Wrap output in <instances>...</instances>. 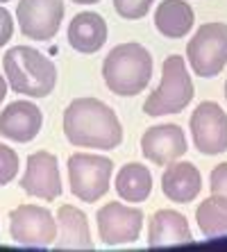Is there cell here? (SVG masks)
<instances>
[{
  "instance_id": "obj_1",
  "label": "cell",
  "mask_w": 227,
  "mask_h": 252,
  "mask_svg": "<svg viewBox=\"0 0 227 252\" xmlns=\"http://www.w3.org/2000/svg\"><path fill=\"white\" fill-rule=\"evenodd\" d=\"M64 134L77 148L114 150L123 141L116 112L98 98H77L64 112Z\"/></svg>"
},
{
  "instance_id": "obj_2",
  "label": "cell",
  "mask_w": 227,
  "mask_h": 252,
  "mask_svg": "<svg viewBox=\"0 0 227 252\" xmlns=\"http://www.w3.org/2000/svg\"><path fill=\"white\" fill-rule=\"evenodd\" d=\"M7 82L14 94H23L30 98H46L53 94L57 84V68L46 55L36 48L14 46L2 59Z\"/></svg>"
},
{
  "instance_id": "obj_3",
  "label": "cell",
  "mask_w": 227,
  "mask_h": 252,
  "mask_svg": "<svg viewBox=\"0 0 227 252\" xmlns=\"http://www.w3.org/2000/svg\"><path fill=\"white\" fill-rule=\"evenodd\" d=\"M102 77L111 94L130 98L150 84L152 57L141 43H121L102 62Z\"/></svg>"
},
{
  "instance_id": "obj_4",
  "label": "cell",
  "mask_w": 227,
  "mask_h": 252,
  "mask_svg": "<svg viewBox=\"0 0 227 252\" xmlns=\"http://www.w3.org/2000/svg\"><path fill=\"white\" fill-rule=\"evenodd\" d=\"M193 100V82L187 73L184 57L173 55L162 66V84L155 94L148 95L143 102V112L148 116H166V114H180L187 109Z\"/></svg>"
},
{
  "instance_id": "obj_5",
  "label": "cell",
  "mask_w": 227,
  "mask_h": 252,
  "mask_svg": "<svg viewBox=\"0 0 227 252\" xmlns=\"http://www.w3.org/2000/svg\"><path fill=\"white\" fill-rule=\"evenodd\" d=\"M111 164L109 157L102 155L75 153L68 159V180L70 193L82 202H96L109 191L111 180Z\"/></svg>"
},
{
  "instance_id": "obj_6",
  "label": "cell",
  "mask_w": 227,
  "mask_h": 252,
  "mask_svg": "<svg viewBox=\"0 0 227 252\" xmlns=\"http://www.w3.org/2000/svg\"><path fill=\"white\" fill-rule=\"evenodd\" d=\"M187 57L193 73L200 77H216L227 64V25L204 23L187 46Z\"/></svg>"
},
{
  "instance_id": "obj_7",
  "label": "cell",
  "mask_w": 227,
  "mask_h": 252,
  "mask_svg": "<svg viewBox=\"0 0 227 252\" xmlns=\"http://www.w3.org/2000/svg\"><path fill=\"white\" fill-rule=\"evenodd\" d=\"M9 234L28 248H46L57 239V220L46 207L21 205L9 214Z\"/></svg>"
},
{
  "instance_id": "obj_8",
  "label": "cell",
  "mask_w": 227,
  "mask_h": 252,
  "mask_svg": "<svg viewBox=\"0 0 227 252\" xmlns=\"http://www.w3.org/2000/svg\"><path fill=\"white\" fill-rule=\"evenodd\" d=\"M21 32L34 41H48L59 32L64 0H21L16 7Z\"/></svg>"
},
{
  "instance_id": "obj_9",
  "label": "cell",
  "mask_w": 227,
  "mask_h": 252,
  "mask_svg": "<svg viewBox=\"0 0 227 252\" xmlns=\"http://www.w3.org/2000/svg\"><path fill=\"white\" fill-rule=\"evenodd\" d=\"M98 234L107 246L134 243L141 234L143 211L136 207H125L121 202H107L98 209Z\"/></svg>"
},
{
  "instance_id": "obj_10",
  "label": "cell",
  "mask_w": 227,
  "mask_h": 252,
  "mask_svg": "<svg viewBox=\"0 0 227 252\" xmlns=\"http://www.w3.org/2000/svg\"><path fill=\"white\" fill-rule=\"evenodd\" d=\"M193 143L202 155L227 150V114L216 102H200L191 116Z\"/></svg>"
},
{
  "instance_id": "obj_11",
  "label": "cell",
  "mask_w": 227,
  "mask_h": 252,
  "mask_svg": "<svg viewBox=\"0 0 227 252\" xmlns=\"http://www.w3.org/2000/svg\"><path fill=\"white\" fill-rule=\"evenodd\" d=\"M21 187L32 198H41L46 202L57 200L62 195V175H59L57 157L46 150L30 155Z\"/></svg>"
},
{
  "instance_id": "obj_12",
  "label": "cell",
  "mask_w": 227,
  "mask_h": 252,
  "mask_svg": "<svg viewBox=\"0 0 227 252\" xmlns=\"http://www.w3.org/2000/svg\"><path fill=\"white\" fill-rule=\"evenodd\" d=\"M141 153L155 166H168L187 153V136L180 125H155L141 139Z\"/></svg>"
},
{
  "instance_id": "obj_13",
  "label": "cell",
  "mask_w": 227,
  "mask_h": 252,
  "mask_svg": "<svg viewBox=\"0 0 227 252\" xmlns=\"http://www.w3.org/2000/svg\"><path fill=\"white\" fill-rule=\"evenodd\" d=\"M43 114L30 100H16L0 112V134L16 143H28L41 132Z\"/></svg>"
},
{
  "instance_id": "obj_14",
  "label": "cell",
  "mask_w": 227,
  "mask_h": 252,
  "mask_svg": "<svg viewBox=\"0 0 227 252\" xmlns=\"http://www.w3.org/2000/svg\"><path fill=\"white\" fill-rule=\"evenodd\" d=\"M202 189V177L200 170L189 161H170L168 168L162 175V191L170 202L187 205L198 198Z\"/></svg>"
},
{
  "instance_id": "obj_15",
  "label": "cell",
  "mask_w": 227,
  "mask_h": 252,
  "mask_svg": "<svg viewBox=\"0 0 227 252\" xmlns=\"http://www.w3.org/2000/svg\"><path fill=\"white\" fill-rule=\"evenodd\" d=\"M191 229L187 218L180 211L162 209L150 218L148 227V246L150 248H166V246H182L191 243Z\"/></svg>"
},
{
  "instance_id": "obj_16",
  "label": "cell",
  "mask_w": 227,
  "mask_h": 252,
  "mask_svg": "<svg viewBox=\"0 0 227 252\" xmlns=\"http://www.w3.org/2000/svg\"><path fill=\"white\" fill-rule=\"evenodd\" d=\"M107 41V23L96 12L75 14L68 25V43L82 55H94Z\"/></svg>"
},
{
  "instance_id": "obj_17",
  "label": "cell",
  "mask_w": 227,
  "mask_h": 252,
  "mask_svg": "<svg viewBox=\"0 0 227 252\" xmlns=\"http://www.w3.org/2000/svg\"><path fill=\"white\" fill-rule=\"evenodd\" d=\"M59 239L55 241L57 250H91L94 241L89 232V220L84 211L73 205H62L57 214Z\"/></svg>"
},
{
  "instance_id": "obj_18",
  "label": "cell",
  "mask_w": 227,
  "mask_h": 252,
  "mask_svg": "<svg viewBox=\"0 0 227 252\" xmlns=\"http://www.w3.org/2000/svg\"><path fill=\"white\" fill-rule=\"evenodd\" d=\"M193 9L184 0H163L155 12V25L163 36L168 39H182L193 28Z\"/></svg>"
},
{
  "instance_id": "obj_19",
  "label": "cell",
  "mask_w": 227,
  "mask_h": 252,
  "mask_svg": "<svg viewBox=\"0 0 227 252\" xmlns=\"http://www.w3.org/2000/svg\"><path fill=\"white\" fill-rule=\"evenodd\" d=\"M116 193L125 202H143L152 193V175L148 166L128 164L116 175Z\"/></svg>"
},
{
  "instance_id": "obj_20",
  "label": "cell",
  "mask_w": 227,
  "mask_h": 252,
  "mask_svg": "<svg viewBox=\"0 0 227 252\" xmlns=\"http://www.w3.org/2000/svg\"><path fill=\"white\" fill-rule=\"evenodd\" d=\"M198 227L207 239L216 236H227V198L223 195H211L204 202H200L195 211Z\"/></svg>"
},
{
  "instance_id": "obj_21",
  "label": "cell",
  "mask_w": 227,
  "mask_h": 252,
  "mask_svg": "<svg viewBox=\"0 0 227 252\" xmlns=\"http://www.w3.org/2000/svg\"><path fill=\"white\" fill-rule=\"evenodd\" d=\"M155 0H114V9L118 16L128 18V21H136L143 18L150 12V5Z\"/></svg>"
},
{
  "instance_id": "obj_22",
  "label": "cell",
  "mask_w": 227,
  "mask_h": 252,
  "mask_svg": "<svg viewBox=\"0 0 227 252\" xmlns=\"http://www.w3.org/2000/svg\"><path fill=\"white\" fill-rule=\"evenodd\" d=\"M18 173V155L0 143V187L9 184Z\"/></svg>"
},
{
  "instance_id": "obj_23",
  "label": "cell",
  "mask_w": 227,
  "mask_h": 252,
  "mask_svg": "<svg viewBox=\"0 0 227 252\" xmlns=\"http://www.w3.org/2000/svg\"><path fill=\"white\" fill-rule=\"evenodd\" d=\"M209 189L214 195H223L227 198V164H218L211 170L209 177Z\"/></svg>"
},
{
  "instance_id": "obj_24",
  "label": "cell",
  "mask_w": 227,
  "mask_h": 252,
  "mask_svg": "<svg viewBox=\"0 0 227 252\" xmlns=\"http://www.w3.org/2000/svg\"><path fill=\"white\" fill-rule=\"evenodd\" d=\"M14 34V18L5 7H0V48L5 46Z\"/></svg>"
},
{
  "instance_id": "obj_25",
  "label": "cell",
  "mask_w": 227,
  "mask_h": 252,
  "mask_svg": "<svg viewBox=\"0 0 227 252\" xmlns=\"http://www.w3.org/2000/svg\"><path fill=\"white\" fill-rule=\"evenodd\" d=\"M5 95H7V82H5V77L0 75V102L5 100Z\"/></svg>"
},
{
  "instance_id": "obj_26",
  "label": "cell",
  "mask_w": 227,
  "mask_h": 252,
  "mask_svg": "<svg viewBox=\"0 0 227 252\" xmlns=\"http://www.w3.org/2000/svg\"><path fill=\"white\" fill-rule=\"evenodd\" d=\"M77 5H94V2H100V0H73Z\"/></svg>"
},
{
  "instance_id": "obj_27",
  "label": "cell",
  "mask_w": 227,
  "mask_h": 252,
  "mask_svg": "<svg viewBox=\"0 0 227 252\" xmlns=\"http://www.w3.org/2000/svg\"><path fill=\"white\" fill-rule=\"evenodd\" d=\"M225 98H227V84H225Z\"/></svg>"
},
{
  "instance_id": "obj_28",
  "label": "cell",
  "mask_w": 227,
  "mask_h": 252,
  "mask_svg": "<svg viewBox=\"0 0 227 252\" xmlns=\"http://www.w3.org/2000/svg\"><path fill=\"white\" fill-rule=\"evenodd\" d=\"M0 2H7V0H0Z\"/></svg>"
}]
</instances>
